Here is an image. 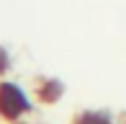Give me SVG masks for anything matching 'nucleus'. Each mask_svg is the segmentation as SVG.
Listing matches in <instances>:
<instances>
[{"mask_svg":"<svg viewBox=\"0 0 126 124\" xmlns=\"http://www.w3.org/2000/svg\"><path fill=\"white\" fill-rule=\"evenodd\" d=\"M5 67H8V57H5V52L0 49V70H5Z\"/></svg>","mask_w":126,"mask_h":124,"instance_id":"3","label":"nucleus"},{"mask_svg":"<svg viewBox=\"0 0 126 124\" xmlns=\"http://www.w3.org/2000/svg\"><path fill=\"white\" fill-rule=\"evenodd\" d=\"M77 124H108V119L103 114H85V116H80Z\"/></svg>","mask_w":126,"mask_h":124,"instance_id":"2","label":"nucleus"},{"mask_svg":"<svg viewBox=\"0 0 126 124\" xmlns=\"http://www.w3.org/2000/svg\"><path fill=\"white\" fill-rule=\"evenodd\" d=\"M26 109H28L26 96L21 93L16 85L3 83V85H0V111H3L5 116H10V119H16V116L23 114Z\"/></svg>","mask_w":126,"mask_h":124,"instance_id":"1","label":"nucleus"}]
</instances>
